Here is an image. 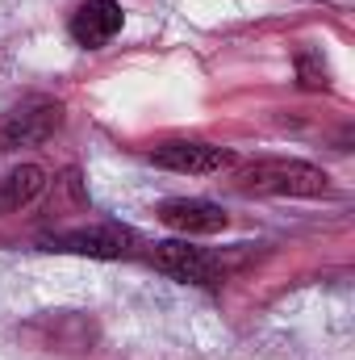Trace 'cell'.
<instances>
[{"mask_svg": "<svg viewBox=\"0 0 355 360\" xmlns=\"http://www.w3.org/2000/svg\"><path fill=\"white\" fill-rule=\"evenodd\" d=\"M121 21H126V13H121V4L117 0H84L76 13H72V38H76V46H84V51H100L105 42H113L117 34H121Z\"/></svg>", "mask_w": 355, "mask_h": 360, "instance_id": "52a82bcc", "label": "cell"}, {"mask_svg": "<svg viewBox=\"0 0 355 360\" xmlns=\"http://www.w3.org/2000/svg\"><path fill=\"white\" fill-rule=\"evenodd\" d=\"M159 222L163 226H172L180 231L184 239H192V235H217V231H226V210L217 205V201H205V197H172V201H163L159 210Z\"/></svg>", "mask_w": 355, "mask_h": 360, "instance_id": "8992f818", "label": "cell"}, {"mask_svg": "<svg viewBox=\"0 0 355 360\" xmlns=\"http://www.w3.org/2000/svg\"><path fill=\"white\" fill-rule=\"evenodd\" d=\"M234 184L243 193H264V197H322L330 188V176L305 160H255L239 168Z\"/></svg>", "mask_w": 355, "mask_h": 360, "instance_id": "6da1fadb", "label": "cell"}, {"mask_svg": "<svg viewBox=\"0 0 355 360\" xmlns=\"http://www.w3.org/2000/svg\"><path fill=\"white\" fill-rule=\"evenodd\" d=\"M42 188H46V172L38 164H21V168L4 172L0 176V214H17L21 205L38 201Z\"/></svg>", "mask_w": 355, "mask_h": 360, "instance_id": "ba28073f", "label": "cell"}, {"mask_svg": "<svg viewBox=\"0 0 355 360\" xmlns=\"http://www.w3.org/2000/svg\"><path fill=\"white\" fill-rule=\"evenodd\" d=\"M151 264L176 281L188 285H217L226 276V264L209 252V248H196L192 239H163V243H151Z\"/></svg>", "mask_w": 355, "mask_h": 360, "instance_id": "277c9868", "label": "cell"}, {"mask_svg": "<svg viewBox=\"0 0 355 360\" xmlns=\"http://www.w3.org/2000/svg\"><path fill=\"white\" fill-rule=\"evenodd\" d=\"M151 164L168 168V172H188V176H213L234 168V151L201 143V139H168L159 147H151Z\"/></svg>", "mask_w": 355, "mask_h": 360, "instance_id": "5b68a950", "label": "cell"}, {"mask_svg": "<svg viewBox=\"0 0 355 360\" xmlns=\"http://www.w3.org/2000/svg\"><path fill=\"white\" fill-rule=\"evenodd\" d=\"M38 248L42 252H63V256H88V260H130V256H138L142 239L130 226L96 222V226H76V231L42 235Z\"/></svg>", "mask_w": 355, "mask_h": 360, "instance_id": "7a4b0ae2", "label": "cell"}, {"mask_svg": "<svg viewBox=\"0 0 355 360\" xmlns=\"http://www.w3.org/2000/svg\"><path fill=\"white\" fill-rule=\"evenodd\" d=\"M59 126H63V105L51 96H29L0 117V151L38 147L46 139H55Z\"/></svg>", "mask_w": 355, "mask_h": 360, "instance_id": "3957f363", "label": "cell"}, {"mask_svg": "<svg viewBox=\"0 0 355 360\" xmlns=\"http://www.w3.org/2000/svg\"><path fill=\"white\" fill-rule=\"evenodd\" d=\"M297 84H301V89H326V84H330L326 59H322L318 51H297Z\"/></svg>", "mask_w": 355, "mask_h": 360, "instance_id": "9c48e42d", "label": "cell"}]
</instances>
